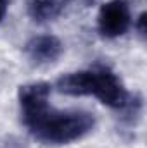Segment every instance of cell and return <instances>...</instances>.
<instances>
[{"label":"cell","instance_id":"6da1fadb","mask_svg":"<svg viewBox=\"0 0 147 148\" xmlns=\"http://www.w3.org/2000/svg\"><path fill=\"white\" fill-rule=\"evenodd\" d=\"M23 124L28 127L31 136L43 145L61 147L83 140L95 127L94 114L87 110H57L50 103L21 114Z\"/></svg>","mask_w":147,"mask_h":148},{"label":"cell","instance_id":"7a4b0ae2","mask_svg":"<svg viewBox=\"0 0 147 148\" xmlns=\"http://www.w3.org/2000/svg\"><path fill=\"white\" fill-rule=\"evenodd\" d=\"M55 90L69 97H95L101 103L121 110L130 102V93L119 76L106 66H95L61 76Z\"/></svg>","mask_w":147,"mask_h":148},{"label":"cell","instance_id":"3957f363","mask_svg":"<svg viewBox=\"0 0 147 148\" xmlns=\"http://www.w3.org/2000/svg\"><path fill=\"white\" fill-rule=\"evenodd\" d=\"M132 24V10L126 0H107L97 14V29L107 40L126 35Z\"/></svg>","mask_w":147,"mask_h":148},{"label":"cell","instance_id":"277c9868","mask_svg":"<svg viewBox=\"0 0 147 148\" xmlns=\"http://www.w3.org/2000/svg\"><path fill=\"white\" fill-rule=\"evenodd\" d=\"M64 52L62 41L54 35H37L24 45V53L33 66L55 64Z\"/></svg>","mask_w":147,"mask_h":148},{"label":"cell","instance_id":"5b68a950","mask_svg":"<svg viewBox=\"0 0 147 148\" xmlns=\"http://www.w3.org/2000/svg\"><path fill=\"white\" fill-rule=\"evenodd\" d=\"M50 93H52V84L45 83V81H33V83H26V84L19 86L17 100H19L21 114L31 112L35 109L47 105Z\"/></svg>","mask_w":147,"mask_h":148},{"label":"cell","instance_id":"8992f818","mask_svg":"<svg viewBox=\"0 0 147 148\" xmlns=\"http://www.w3.org/2000/svg\"><path fill=\"white\" fill-rule=\"evenodd\" d=\"M66 0H28V16L38 23H50L61 16Z\"/></svg>","mask_w":147,"mask_h":148},{"label":"cell","instance_id":"52a82bcc","mask_svg":"<svg viewBox=\"0 0 147 148\" xmlns=\"http://www.w3.org/2000/svg\"><path fill=\"white\" fill-rule=\"evenodd\" d=\"M135 28H137V31H139V35L144 38L146 36V12H142L139 17H137V21H135Z\"/></svg>","mask_w":147,"mask_h":148},{"label":"cell","instance_id":"ba28073f","mask_svg":"<svg viewBox=\"0 0 147 148\" xmlns=\"http://www.w3.org/2000/svg\"><path fill=\"white\" fill-rule=\"evenodd\" d=\"M7 10H9V0H0V23L7 16Z\"/></svg>","mask_w":147,"mask_h":148},{"label":"cell","instance_id":"9c48e42d","mask_svg":"<svg viewBox=\"0 0 147 148\" xmlns=\"http://www.w3.org/2000/svg\"><path fill=\"white\" fill-rule=\"evenodd\" d=\"M85 2H87V3H90V2H94V0H85Z\"/></svg>","mask_w":147,"mask_h":148}]
</instances>
